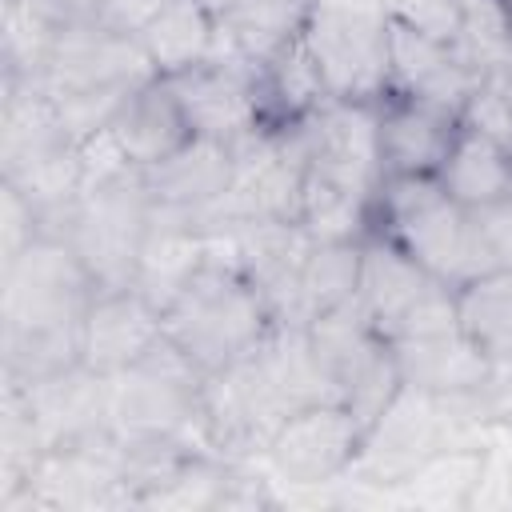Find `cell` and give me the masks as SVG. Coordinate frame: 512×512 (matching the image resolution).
Instances as JSON below:
<instances>
[{"instance_id": "obj_18", "label": "cell", "mask_w": 512, "mask_h": 512, "mask_svg": "<svg viewBox=\"0 0 512 512\" xmlns=\"http://www.w3.org/2000/svg\"><path fill=\"white\" fill-rule=\"evenodd\" d=\"M232 172H236V156L232 144L224 140H208V136H192L188 144H180L172 156H164L160 164L144 168L140 180L152 196V204L164 208H180V212H196L200 228L204 216L224 200V192L232 188ZM208 236V232H204Z\"/></svg>"}, {"instance_id": "obj_27", "label": "cell", "mask_w": 512, "mask_h": 512, "mask_svg": "<svg viewBox=\"0 0 512 512\" xmlns=\"http://www.w3.org/2000/svg\"><path fill=\"white\" fill-rule=\"evenodd\" d=\"M488 444H448L436 456H428L396 492H404V500L412 504H428V508H472L480 496V480L488 468Z\"/></svg>"}, {"instance_id": "obj_21", "label": "cell", "mask_w": 512, "mask_h": 512, "mask_svg": "<svg viewBox=\"0 0 512 512\" xmlns=\"http://www.w3.org/2000/svg\"><path fill=\"white\" fill-rule=\"evenodd\" d=\"M396 352V368L400 380L412 388H424L440 400H460L484 388V380L492 376V360L456 328L432 340H404L392 344Z\"/></svg>"}, {"instance_id": "obj_37", "label": "cell", "mask_w": 512, "mask_h": 512, "mask_svg": "<svg viewBox=\"0 0 512 512\" xmlns=\"http://www.w3.org/2000/svg\"><path fill=\"white\" fill-rule=\"evenodd\" d=\"M200 4H204V8H208V12L216 16V20H220V16H224V12H228V8L236 4V0H200Z\"/></svg>"}, {"instance_id": "obj_14", "label": "cell", "mask_w": 512, "mask_h": 512, "mask_svg": "<svg viewBox=\"0 0 512 512\" xmlns=\"http://www.w3.org/2000/svg\"><path fill=\"white\" fill-rule=\"evenodd\" d=\"M72 148L76 140L68 136L48 88L0 76V180L16 184Z\"/></svg>"}, {"instance_id": "obj_3", "label": "cell", "mask_w": 512, "mask_h": 512, "mask_svg": "<svg viewBox=\"0 0 512 512\" xmlns=\"http://www.w3.org/2000/svg\"><path fill=\"white\" fill-rule=\"evenodd\" d=\"M272 324L276 320L264 292L240 268L216 256H208L184 292L164 308V336L204 372L248 356Z\"/></svg>"}, {"instance_id": "obj_25", "label": "cell", "mask_w": 512, "mask_h": 512, "mask_svg": "<svg viewBox=\"0 0 512 512\" xmlns=\"http://www.w3.org/2000/svg\"><path fill=\"white\" fill-rule=\"evenodd\" d=\"M64 28L52 0H0V76L40 84Z\"/></svg>"}, {"instance_id": "obj_13", "label": "cell", "mask_w": 512, "mask_h": 512, "mask_svg": "<svg viewBox=\"0 0 512 512\" xmlns=\"http://www.w3.org/2000/svg\"><path fill=\"white\" fill-rule=\"evenodd\" d=\"M8 384V380H4ZM36 432L44 436L48 448H72V444H92V440H108V376L72 364L56 376L32 380V384H16Z\"/></svg>"}, {"instance_id": "obj_9", "label": "cell", "mask_w": 512, "mask_h": 512, "mask_svg": "<svg viewBox=\"0 0 512 512\" xmlns=\"http://www.w3.org/2000/svg\"><path fill=\"white\" fill-rule=\"evenodd\" d=\"M368 424L340 400H320L284 416L264 448V468L288 488H324L348 480Z\"/></svg>"}, {"instance_id": "obj_23", "label": "cell", "mask_w": 512, "mask_h": 512, "mask_svg": "<svg viewBox=\"0 0 512 512\" xmlns=\"http://www.w3.org/2000/svg\"><path fill=\"white\" fill-rule=\"evenodd\" d=\"M436 180L444 184V192L456 204H464L468 212H480V208L512 196V152L504 140L460 124Z\"/></svg>"}, {"instance_id": "obj_1", "label": "cell", "mask_w": 512, "mask_h": 512, "mask_svg": "<svg viewBox=\"0 0 512 512\" xmlns=\"http://www.w3.org/2000/svg\"><path fill=\"white\" fill-rule=\"evenodd\" d=\"M372 232L396 240L448 288L492 272L476 236V220L436 176H388L372 200Z\"/></svg>"}, {"instance_id": "obj_36", "label": "cell", "mask_w": 512, "mask_h": 512, "mask_svg": "<svg viewBox=\"0 0 512 512\" xmlns=\"http://www.w3.org/2000/svg\"><path fill=\"white\" fill-rule=\"evenodd\" d=\"M52 8L64 16V24H96L104 20L108 0H52Z\"/></svg>"}, {"instance_id": "obj_16", "label": "cell", "mask_w": 512, "mask_h": 512, "mask_svg": "<svg viewBox=\"0 0 512 512\" xmlns=\"http://www.w3.org/2000/svg\"><path fill=\"white\" fill-rule=\"evenodd\" d=\"M480 80L484 76L472 72L456 56L452 44L388 20V92L412 96V100H424L432 108L460 116L464 100L472 96Z\"/></svg>"}, {"instance_id": "obj_15", "label": "cell", "mask_w": 512, "mask_h": 512, "mask_svg": "<svg viewBox=\"0 0 512 512\" xmlns=\"http://www.w3.org/2000/svg\"><path fill=\"white\" fill-rule=\"evenodd\" d=\"M164 336V312L136 288L96 292L80 324V364L112 376L136 364Z\"/></svg>"}, {"instance_id": "obj_30", "label": "cell", "mask_w": 512, "mask_h": 512, "mask_svg": "<svg viewBox=\"0 0 512 512\" xmlns=\"http://www.w3.org/2000/svg\"><path fill=\"white\" fill-rule=\"evenodd\" d=\"M456 56L480 72H504L512 56V12L504 0H456Z\"/></svg>"}, {"instance_id": "obj_12", "label": "cell", "mask_w": 512, "mask_h": 512, "mask_svg": "<svg viewBox=\"0 0 512 512\" xmlns=\"http://www.w3.org/2000/svg\"><path fill=\"white\" fill-rule=\"evenodd\" d=\"M300 128L308 144V176L376 200L384 180L380 140H376V104L328 100L308 120H300Z\"/></svg>"}, {"instance_id": "obj_24", "label": "cell", "mask_w": 512, "mask_h": 512, "mask_svg": "<svg viewBox=\"0 0 512 512\" xmlns=\"http://www.w3.org/2000/svg\"><path fill=\"white\" fill-rule=\"evenodd\" d=\"M136 36L156 76H180L220 52V20L200 0H172Z\"/></svg>"}, {"instance_id": "obj_11", "label": "cell", "mask_w": 512, "mask_h": 512, "mask_svg": "<svg viewBox=\"0 0 512 512\" xmlns=\"http://www.w3.org/2000/svg\"><path fill=\"white\" fill-rule=\"evenodd\" d=\"M164 80L172 84V92L192 124V136L236 144L268 124L264 100H260V72H252L248 64H240L228 52H216L212 60H204L180 76H164Z\"/></svg>"}, {"instance_id": "obj_33", "label": "cell", "mask_w": 512, "mask_h": 512, "mask_svg": "<svg viewBox=\"0 0 512 512\" xmlns=\"http://www.w3.org/2000/svg\"><path fill=\"white\" fill-rule=\"evenodd\" d=\"M392 24L424 32L432 40H456V0H376Z\"/></svg>"}, {"instance_id": "obj_22", "label": "cell", "mask_w": 512, "mask_h": 512, "mask_svg": "<svg viewBox=\"0 0 512 512\" xmlns=\"http://www.w3.org/2000/svg\"><path fill=\"white\" fill-rule=\"evenodd\" d=\"M312 4L316 0H236L220 16V52L260 72L304 36Z\"/></svg>"}, {"instance_id": "obj_26", "label": "cell", "mask_w": 512, "mask_h": 512, "mask_svg": "<svg viewBox=\"0 0 512 512\" xmlns=\"http://www.w3.org/2000/svg\"><path fill=\"white\" fill-rule=\"evenodd\" d=\"M364 240H312L296 276V316L300 324L356 300Z\"/></svg>"}, {"instance_id": "obj_10", "label": "cell", "mask_w": 512, "mask_h": 512, "mask_svg": "<svg viewBox=\"0 0 512 512\" xmlns=\"http://www.w3.org/2000/svg\"><path fill=\"white\" fill-rule=\"evenodd\" d=\"M152 76L156 68L148 64L140 36L96 20V24H68L60 32L40 84L48 88V96H72V92H128Z\"/></svg>"}, {"instance_id": "obj_8", "label": "cell", "mask_w": 512, "mask_h": 512, "mask_svg": "<svg viewBox=\"0 0 512 512\" xmlns=\"http://www.w3.org/2000/svg\"><path fill=\"white\" fill-rule=\"evenodd\" d=\"M304 328L332 384V396L348 404L364 424H372L384 412V404L396 396V388L404 384L388 336L364 316L356 300L308 320Z\"/></svg>"}, {"instance_id": "obj_34", "label": "cell", "mask_w": 512, "mask_h": 512, "mask_svg": "<svg viewBox=\"0 0 512 512\" xmlns=\"http://www.w3.org/2000/svg\"><path fill=\"white\" fill-rule=\"evenodd\" d=\"M476 220V236H480V248H484V260L488 268H512V196L472 212Z\"/></svg>"}, {"instance_id": "obj_17", "label": "cell", "mask_w": 512, "mask_h": 512, "mask_svg": "<svg viewBox=\"0 0 512 512\" xmlns=\"http://www.w3.org/2000/svg\"><path fill=\"white\" fill-rule=\"evenodd\" d=\"M460 132V116L432 108L412 96L388 92L376 100V140L380 172L388 176H436Z\"/></svg>"}, {"instance_id": "obj_39", "label": "cell", "mask_w": 512, "mask_h": 512, "mask_svg": "<svg viewBox=\"0 0 512 512\" xmlns=\"http://www.w3.org/2000/svg\"><path fill=\"white\" fill-rule=\"evenodd\" d=\"M508 80H512V76H508ZM508 152H512V140H508Z\"/></svg>"}, {"instance_id": "obj_31", "label": "cell", "mask_w": 512, "mask_h": 512, "mask_svg": "<svg viewBox=\"0 0 512 512\" xmlns=\"http://www.w3.org/2000/svg\"><path fill=\"white\" fill-rule=\"evenodd\" d=\"M460 124L488 132L504 144L512 140V80H508V72H492L472 88V96L460 108Z\"/></svg>"}, {"instance_id": "obj_28", "label": "cell", "mask_w": 512, "mask_h": 512, "mask_svg": "<svg viewBox=\"0 0 512 512\" xmlns=\"http://www.w3.org/2000/svg\"><path fill=\"white\" fill-rule=\"evenodd\" d=\"M456 320L492 364H512V268L464 280L456 288Z\"/></svg>"}, {"instance_id": "obj_40", "label": "cell", "mask_w": 512, "mask_h": 512, "mask_svg": "<svg viewBox=\"0 0 512 512\" xmlns=\"http://www.w3.org/2000/svg\"><path fill=\"white\" fill-rule=\"evenodd\" d=\"M504 4H508V12H512V0H504Z\"/></svg>"}, {"instance_id": "obj_29", "label": "cell", "mask_w": 512, "mask_h": 512, "mask_svg": "<svg viewBox=\"0 0 512 512\" xmlns=\"http://www.w3.org/2000/svg\"><path fill=\"white\" fill-rule=\"evenodd\" d=\"M260 100H264L268 124H300L320 104H328L324 76L312 60L304 36L296 44H288L272 64L260 68Z\"/></svg>"}, {"instance_id": "obj_7", "label": "cell", "mask_w": 512, "mask_h": 512, "mask_svg": "<svg viewBox=\"0 0 512 512\" xmlns=\"http://www.w3.org/2000/svg\"><path fill=\"white\" fill-rule=\"evenodd\" d=\"M304 44L324 76L328 100L376 104L388 96V16L376 0H316Z\"/></svg>"}, {"instance_id": "obj_6", "label": "cell", "mask_w": 512, "mask_h": 512, "mask_svg": "<svg viewBox=\"0 0 512 512\" xmlns=\"http://www.w3.org/2000/svg\"><path fill=\"white\" fill-rule=\"evenodd\" d=\"M152 228V196L140 172H124L92 192H84L64 216L56 240H68L84 260L100 292L132 288L136 264Z\"/></svg>"}, {"instance_id": "obj_2", "label": "cell", "mask_w": 512, "mask_h": 512, "mask_svg": "<svg viewBox=\"0 0 512 512\" xmlns=\"http://www.w3.org/2000/svg\"><path fill=\"white\" fill-rule=\"evenodd\" d=\"M204 368L188 360L168 336L152 344L136 364L108 376V428L124 448L140 444H196L200 436V392Z\"/></svg>"}, {"instance_id": "obj_4", "label": "cell", "mask_w": 512, "mask_h": 512, "mask_svg": "<svg viewBox=\"0 0 512 512\" xmlns=\"http://www.w3.org/2000/svg\"><path fill=\"white\" fill-rule=\"evenodd\" d=\"M468 428H476V420L468 416L464 400H440L424 388L400 384L384 412L368 424L348 480L364 488H400L428 456L468 440Z\"/></svg>"}, {"instance_id": "obj_38", "label": "cell", "mask_w": 512, "mask_h": 512, "mask_svg": "<svg viewBox=\"0 0 512 512\" xmlns=\"http://www.w3.org/2000/svg\"><path fill=\"white\" fill-rule=\"evenodd\" d=\"M504 72H508V76H512V56H508V68H504Z\"/></svg>"}, {"instance_id": "obj_35", "label": "cell", "mask_w": 512, "mask_h": 512, "mask_svg": "<svg viewBox=\"0 0 512 512\" xmlns=\"http://www.w3.org/2000/svg\"><path fill=\"white\" fill-rule=\"evenodd\" d=\"M172 0H108L104 8V24L120 28V32H140L160 8H168Z\"/></svg>"}, {"instance_id": "obj_32", "label": "cell", "mask_w": 512, "mask_h": 512, "mask_svg": "<svg viewBox=\"0 0 512 512\" xmlns=\"http://www.w3.org/2000/svg\"><path fill=\"white\" fill-rule=\"evenodd\" d=\"M40 232V212L36 204L8 180H0V264L16 260Z\"/></svg>"}, {"instance_id": "obj_5", "label": "cell", "mask_w": 512, "mask_h": 512, "mask_svg": "<svg viewBox=\"0 0 512 512\" xmlns=\"http://www.w3.org/2000/svg\"><path fill=\"white\" fill-rule=\"evenodd\" d=\"M96 280L68 240L36 236L0 264V332H80Z\"/></svg>"}, {"instance_id": "obj_19", "label": "cell", "mask_w": 512, "mask_h": 512, "mask_svg": "<svg viewBox=\"0 0 512 512\" xmlns=\"http://www.w3.org/2000/svg\"><path fill=\"white\" fill-rule=\"evenodd\" d=\"M108 132L136 172L160 164L164 156H172L180 144L192 140V124H188V116H184V108H180V100L164 76L136 84L124 96L120 112L112 116Z\"/></svg>"}, {"instance_id": "obj_20", "label": "cell", "mask_w": 512, "mask_h": 512, "mask_svg": "<svg viewBox=\"0 0 512 512\" xmlns=\"http://www.w3.org/2000/svg\"><path fill=\"white\" fill-rule=\"evenodd\" d=\"M436 284H444V280H436L424 264H416L396 240H388L384 232L364 236L356 304L384 336H392L396 324L416 308V300L428 296Z\"/></svg>"}]
</instances>
